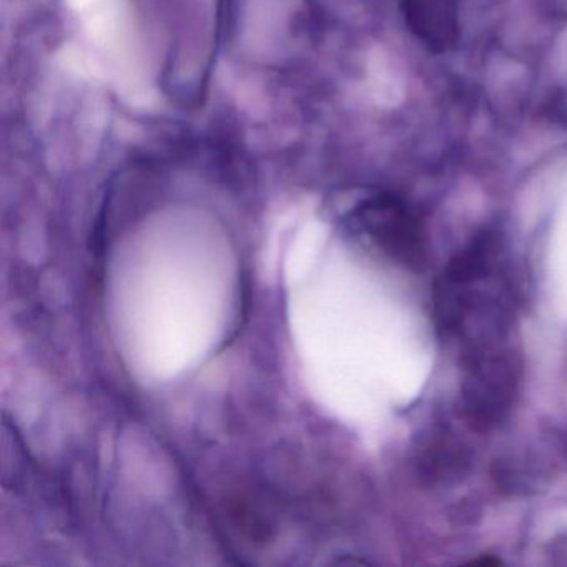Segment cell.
<instances>
[{"mask_svg":"<svg viewBox=\"0 0 567 567\" xmlns=\"http://www.w3.org/2000/svg\"><path fill=\"white\" fill-rule=\"evenodd\" d=\"M368 235L394 260L420 267L424 261V240L413 215L390 197L364 202L357 212Z\"/></svg>","mask_w":567,"mask_h":567,"instance_id":"cell-2","label":"cell"},{"mask_svg":"<svg viewBox=\"0 0 567 567\" xmlns=\"http://www.w3.org/2000/svg\"><path fill=\"white\" fill-rule=\"evenodd\" d=\"M413 31L431 45L447 44L456 29L454 0H404Z\"/></svg>","mask_w":567,"mask_h":567,"instance_id":"cell-3","label":"cell"},{"mask_svg":"<svg viewBox=\"0 0 567 567\" xmlns=\"http://www.w3.org/2000/svg\"><path fill=\"white\" fill-rule=\"evenodd\" d=\"M463 403L477 430L497 426L509 413L516 393V373L503 350L464 358Z\"/></svg>","mask_w":567,"mask_h":567,"instance_id":"cell-1","label":"cell"}]
</instances>
